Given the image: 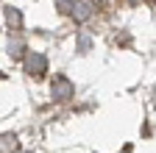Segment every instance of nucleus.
<instances>
[{"label":"nucleus","instance_id":"nucleus-1","mask_svg":"<svg viewBox=\"0 0 156 153\" xmlns=\"http://www.w3.org/2000/svg\"><path fill=\"white\" fill-rule=\"evenodd\" d=\"M56 6H58V11L73 14L78 23H84V20H89V17H92V9H89L87 3H81V0H56Z\"/></svg>","mask_w":156,"mask_h":153},{"label":"nucleus","instance_id":"nucleus-2","mask_svg":"<svg viewBox=\"0 0 156 153\" xmlns=\"http://www.w3.org/2000/svg\"><path fill=\"white\" fill-rule=\"evenodd\" d=\"M50 95H53V100H70L75 95V86H73V81L67 75H56L53 86H50Z\"/></svg>","mask_w":156,"mask_h":153},{"label":"nucleus","instance_id":"nucleus-3","mask_svg":"<svg viewBox=\"0 0 156 153\" xmlns=\"http://www.w3.org/2000/svg\"><path fill=\"white\" fill-rule=\"evenodd\" d=\"M45 70H48V59L42 53H28L25 56V72L28 75H45Z\"/></svg>","mask_w":156,"mask_h":153},{"label":"nucleus","instance_id":"nucleus-4","mask_svg":"<svg viewBox=\"0 0 156 153\" xmlns=\"http://www.w3.org/2000/svg\"><path fill=\"white\" fill-rule=\"evenodd\" d=\"M0 150H3V153H14L17 150V137H14V134L0 137Z\"/></svg>","mask_w":156,"mask_h":153},{"label":"nucleus","instance_id":"nucleus-5","mask_svg":"<svg viewBox=\"0 0 156 153\" xmlns=\"http://www.w3.org/2000/svg\"><path fill=\"white\" fill-rule=\"evenodd\" d=\"M6 20H9V25H11V28H20V20H23V17H20V11H17V9H9V11H6Z\"/></svg>","mask_w":156,"mask_h":153},{"label":"nucleus","instance_id":"nucleus-6","mask_svg":"<svg viewBox=\"0 0 156 153\" xmlns=\"http://www.w3.org/2000/svg\"><path fill=\"white\" fill-rule=\"evenodd\" d=\"M153 3H156V0H153Z\"/></svg>","mask_w":156,"mask_h":153}]
</instances>
